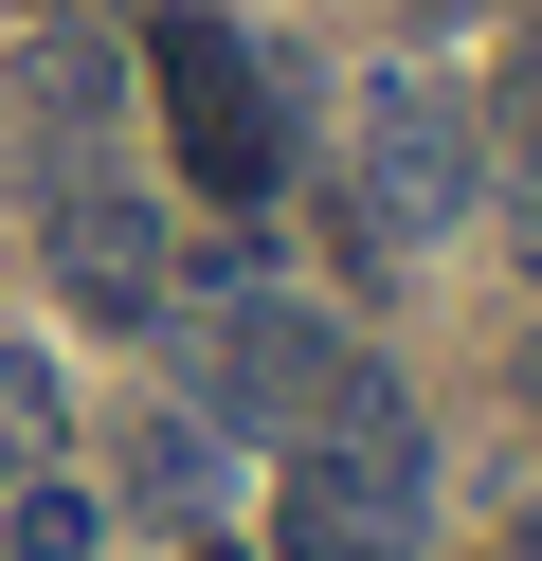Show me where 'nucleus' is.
<instances>
[{
  "instance_id": "nucleus-1",
  "label": "nucleus",
  "mask_w": 542,
  "mask_h": 561,
  "mask_svg": "<svg viewBox=\"0 0 542 561\" xmlns=\"http://www.w3.org/2000/svg\"><path fill=\"white\" fill-rule=\"evenodd\" d=\"M145 73H163V127H181V182L199 199H272V163H289V127H272V73H253V37L235 19H199V0H181L163 37H145Z\"/></svg>"
},
{
  "instance_id": "nucleus-2",
  "label": "nucleus",
  "mask_w": 542,
  "mask_h": 561,
  "mask_svg": "<svg viewBox=\"0 0 542 561\" xmlns=\"http://www.w3.org/2000/svg\"><path fill=\"white\" fill-rule=\"evenodd\" d=\"M488 199V146L434 73H361V236H452Z\"/></svg>"
},
{
  "instance_id": "nucleus-3",
  "label": "nucleus",
  "mask_w": 542,
  "mask_h": 561,
  "mask_svg": "<svg viewBox=\"0 0 542 561\" xmlns=\"http://www.w3.org/2000/svg\"><path fill=\"white\" fill-rule=\"evenodd\" d=\"M344 380H361V344L325 327V308H289V290H235V308H217V344H199V399L235 416V435H308Z\"/></svg>"
},
{
  "instance_id": "nucleus-4",
  "label": "nucleus",
  "mask_w": 542,
  "mask_h": 561,
  "mask_svg": "<svg viewBox=\"0 0 542 561\" xmlns=\"http://www.w3.org/2000/svg\"><path fill=\"white\" fill-rule=\"evenodd\" d=\"M55 272L108 308V327H145V308H163V236H145V199L91 182V163H55Z\"/></svg>"
},
{
  "instance_id": "nucleus-5",
  "label": "nucleus",
  "mask_w": 542,
  "mask_h": 561,
  "mask_svg": "<svg viewBox=\"0 0 542 561\" xmlns=\"http://www.w3.org/2000/svg\"><path fill=\"white\" fill-rule=\"evenodd\" d=\"M91 489H72V471H19V489H0V561H91Z\"/></svg>"
},
{
  "instance_id": "nucleus-6",
  "label": "nucleus",
  "mask_w": 542,
  "mask_h": 561,
  "mask_svg": "<svg viewBox=\"0 0 542 561\" xmlns=\"http://www.w3.org/2000/svg\"><path fill=\"white\" fill-rule=\"evenodd\" d=\"M55 435V363H36V344H0V453H36Z\"/></svg>"
},
{
  "instance_id": "nucleus-7",
  "label": "nucleus",
  "mask_w": 542,
  "mask_h": 561,
  "mask_svg": "<svg viewBox=\"0 0 542 561\" xmlns=\"http://www.w3.org/2000/svg\"><path fill=\"white\" fill-rule=\"evenodd\" d=\"M289 561H397V543H380V525H308V507H289Z\"/></svg>"
},
{
  "instance_id": "nucleus-8",
  "label": "nucleus",
  "mask_w": 542,
  "mask_h": 561,
  "mask_svg": "<svg viewBox=\"0 0 542 561\" xmlns=\"http://www.w3.org/2000/svg\"><path fill=\"white\" fill-rule=\"evenodd\" d=\"M506 561H542V507H524V525H506Z\"/></svg>"
},
{
  "instance_id": "nucleus-9",
  "label": "nucleus",
  "mask_w": 542,
  "mask_h": 561,
  "mask_svg": "<svg viewBox=\"0 0 542 561\" xmlns=\"http://www.w3.org/2000/svg\"><path fill=\"white\" fill-rule=\"evenodd\" d=\"M199 561H235V543H199Z\"/></svg>"
}]
</instances>
